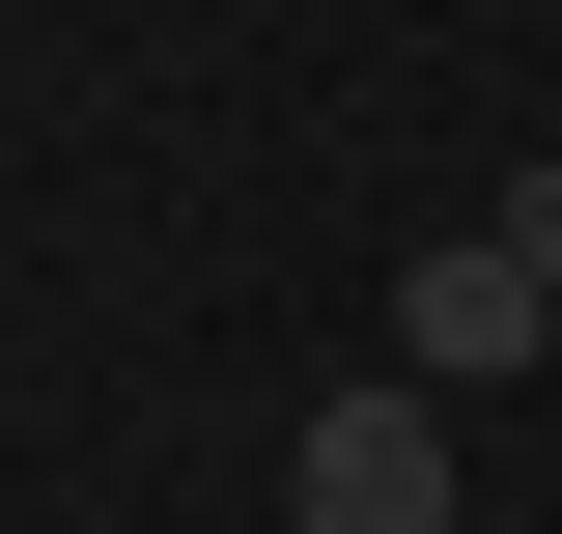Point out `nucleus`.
<instances>
[{
    "label": "nucleus",
    "mask_w": 562,
    "mask_h": 534,
    "mask_svg": "<svg viewBox=\"0 0 562 534\" xmlns=\"http://www.w3.org/2000/svg\"><path fill=\"white\" fill-rule=\"evenodd\" d=\"M506 366H562V281L535 254H422L394 281V394H506Z\"/></svg>",
    "instance_id": "nucleus-2"
},
{
    "label": "nucleus",
    "mask_w": 562,
    "mask_h": 534,
    "mask_svg": "<svg viewBox=\"0 0 562 534\" xmlns=\"http://www.w3.org/2000/svg\"><path fill=\"white\" fill-rule=\"evenodd\" d=\"M281 534H450V394H338L281 450Z\"/></svg>",
    "instance_id": "nucleus-1"
},
{
    "label": "nucleus",
    "mask_w": 562,
    "mask_h": 534,
    "mask_svg": "<svg viewBox=\"0 0 562 534\" xmlns=\"http://www.w3.org/2000/svg\"><path fill=\"white\" fill-rule=\"evenodd\" d=\"M506 254H535V281H562V169H535V198H506Z\"/></svg>",
    "instance_id": "nucleus-3"
}]
</instances>
